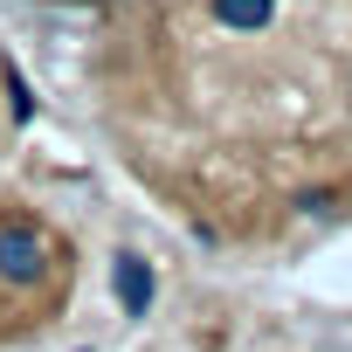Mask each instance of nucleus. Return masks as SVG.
I'll return each instance as SVG.
<instances>
[{"label":"nucleus","mask_w":352,"mask_h":352,"mask_svg":"<svg viewBox=\"0 0 352 352\" xmlns=\"http://www.w3.org/2000/svg\"><path fill=\"white\" fill-rule=\"evenodd\" d=\"M69 283H76L69 235L35 208L0 201V338H21V331L49 324L69 304Z\"/></svg>","instance_id":"nucleus-1"}]
</instances>
